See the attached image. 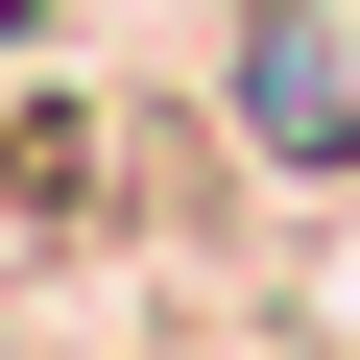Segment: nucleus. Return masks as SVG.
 Instances as JSON below:
<instances>
[{
	"instance_id": "f257e3e1",
	"label": "nucleus",
	"mask_w": 360,
	"mask_h": 360,
	"mask_svg": "<svg viewBox=\"0 0 360 360\" xmlns=\"http://www.w3.org/2000/svg\"><path fill=\"white\" fill-rule=\"evenodd\" d=\"M240 144L264 168H360V0H264L240 25Z\"/></svg>"
}]
</instances>
